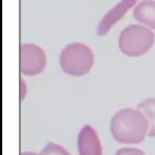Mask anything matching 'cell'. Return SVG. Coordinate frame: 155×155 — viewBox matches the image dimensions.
<instances>
[{"label": "cell", "instance_id": "cell-1", "mask_svg": "<svg viewBox=\"0 0 155 155\" xmlns=\"http://www.w3.org/2000/svg\"><path fill=\"white\" fill-rule=\"evenodd\" d=\"M110 131L113 138L122 144H137L148 136L149 123L137 108H122L110 119Z\"/></svg>", "mask_w": 155, "mask_h": 155}, {"label": "cell", "instance_id": "cell-2", "mask_svg": "<svg viewBox=\"0 0 155 155\" xmlns=\"http://www.w3.org/2000/svg\"><path fill=\"white\" fill-rule=\"evenodd\" d=\"M60 66L66 74L83 77L91 70L95 63L94 52L87 45L72 43L67 45L60 54Z\"/></svg>", "mask_w": 155, "mask_h": 155}, {"label": "cell", "instance_id": "cell-3", "mask_svg": "<svg viewBox=\"0 0 155 155\" xmlns=\"http://www.w3.org/2000/svg\"><path fill=\"white\" fill-rule=\"evenodd\" d=\"M154 36L153 31L143 25H130L119 35V49L127 56H141L151 49L154 44Z\"/></svg>", "mask_w": 155, "mask_h": 155}, {"label": "cell", "instance_id": "cell-4", "mask_svg": "<svg viewBox=\"0 0 155 155\" xmlns=\"http://www.w3.org/2000/svg\"><path fill=\"white\" fill-rule=\"evenodd\" d=\"M47 56L43 49L35 44H22L19 48V69L25 75H37L44 71Z\"/></svg>", "mask_w": 155, "mask_h": 155}, {"label": "cell", "instance_id": "cell-5", "mask_svg": "<svg viewBox=\"0 0 155 155\" xmlns=\"http://www.w3.org/2000/svg\"><path fill=\"white\" fill-rule=\"evenodd\" d=\"M79 155H102V146L96 130L85 124L81 129L77 140Z\"/></svg>", "mask_w": 155, "mask_h": 155}, {"label": "cell", "instance_id": "cell-6", "mask_svg": "<svg viewBox=\"0 0 155 155\" xmlns=\"http://www.w3.org/2000/svg\"><path fill=\"white\" fill-rule=\"evenodd\" d=\"M137 0H121L114 8L110 10L105 15L102 17L97 27V34L99 36H104L113 28L117 21L125 15L127 11L134 5H136Z\"/></svg>", "mask_w": 155, "mask_h": 155}, {"label": "cell", "instance_id": "cell-7", "mask_svg": "<svg viewBox=\"0 0 155 155\" xmlns=\"http://www.w3.org/2000/svg\"><path fill=\"white\" fill-rule=\"evenodd\" d=\"M133 17L140 25L155 30V0H142L133 10Z\"/></svg>", "mask_w": 155, "mask_h": 155}, {"label": "cell", "instance_id": "cell-8", "mask_svg": "<svg viewBox=\"0 0 155 155\" xmlns=\"http://www.w3.org/2000/svg\"><path fill=\"white\" fill-rule=\"evenodd\" d=\"M137 110L143 114L149 123L148 137H155V97L141 101L137 105Z\"/></svg>", "mask_w": 155, "mask_h": 155}, {"label": "cell", "instance_id": "cell-9", "mask_svg": "<svg viewBox=\"0 0 155 155\" xmlns=\"http://www.w3.org/2000/svg\"><path fill=\"white\" fill-rule=\"evenodd\" d=\"M41 155H71L66 149L55 142H48L41 150Z\"/></svg>", "mask_w": 155, "mask_h": 155}, {"label": "cell", "instance_id": "cell-10", "mask_svg": "<svg viewBox=\"0 0 155 155\" xmlns=\"http://www.w3.org/2000/svg\"><path fill=\"white\" fill-rule=\"evenodd\" d=\"M115 155H146V154L137 148L125 147V148H121L119 150H117Z\"/></svg>", "mask_w": 155, "mask_h": 155}, {"label": "cell", "instance_id": "cell-11", "mask_svg": "<svg viewBox=\"0 0 155 155\" xmlns=\"http://www.w3.org/2000/svg\"><path fill=\"white\" fill-rule=\"evenodd\" d=\"M20 89H19V96H20V101H22V100L26 98L27 96V84L26 82H25L22 79H20Z\"/></svg>", "mask_w": 155, "mask_h": 155}, {"label": "cell", "instance_id": "cell-12", "mask_svg": "<svg viewBox=\"0 0 155 155\" xmlns=\"http://www.w3.org/2000/svg\"><path fill=\"white\" fill-rule=\"evenodd\" d=\"M20 155H41V153H35V152H31V151H28V152H22L20 153Z\"/></svg>", "mask_w": 155, "mask_h": 155}]
</instances>
